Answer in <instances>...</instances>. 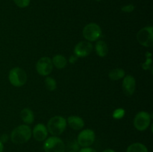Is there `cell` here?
<instances>
[{
	"label": "cell",
	"mask_w": 153,
	"mask_h": 152,
	"mask_svg": "<svg viewBox=\"0 0 153 152\" xmlns=\"http://www.w3.org/2000/svg\"><path fill=\"white\" fill-rule=\"evenodd\" d=\"M124 115H125V110H123V109H117V110H114V112L113 113V117L114 118V119H122L123 117L124 116Z\"/></svg>",
	"instance_id": "obj_21"
},
{
	"label": "cell",
	"mask_w": 153,
	"mask_h": 152,
	"mask_svg": "<svg viewBox=\"0 0 153 152\" xmlns=\"http://www.w3.org/2000/svg\"><path fill=\"white\" fill-rule=\"evenodd\" d=\"M32 131L30 127L26 125H22L13 130L10 134V139L14 144H23L31 139Z\"/></svg>",
	"instance_id": "obj_1"
},
{
	"label": "cell",
	"mask_w": 153,
	"mask_h": 152,
	"mask_svg": "<svg viewBox=\"0 0 153 152\" xmlns=\"http://www.w3.org/2000/svg\"><path fill=\"white\" fill-rule=\"evenodd\" d=\"M53 69L52 60L49 57H43L40 58L36 64L37 73L42 76H47L52 72Z\"/></svg>",
	"instance_id": "obj_8"
},
{
	"label": "cell",
	"mask_w": 153,
	"mask_h": 152,
	"mask_svg": "<svg viewBox=\"0 0 153 152\" xmlns=\"http://www.w3.org/2000/svg\"><path fill=\"white\" fill-rule=\"evenodd\" d=\"M93 50V45L88 41L79 42L74 48L75 55L78 58H85L89 55Z\"/></svg>",
	"instance_id": "obj_10"
},
{
	"label": "cell",
	"mask_w": 153,
	"mask_h": 152,
	"mask_svg": "<svg viewBox=\"0 0 153 152\" xmlns=\"http://www.w3.org/2000/svg\"><path fill=\"white\" fill-rule=\"evenodd\" d=\"M67 123L72 129L79 131L85 126V122L81 117L77 116H71L67 119Z\"/></svg>",
	"instance_id": "obj_13"
},
{
	"label": "cell",
	"mask_w": 153,
	"mask_h": 152,
	"mask_svg": "<svg viewBox=\"0 0 153 152\" xmlns=\"http://www.w3.org/2000/svg\"><path fill=\"white\" fill-rule=\"evenodd\" d=\"M8 79L10 83L13 86L19 87L26 83L27 75L22 69L19 67H15L10 69L9 72Z\"/></svg>",
	"instance_id": "obj_3"
},
{
	"label": "cell",
	"mask_w": 153,
	"mask_h": 152,
	"mask_svg": "<svg viewBox=\"0 0 153 152\" xmlns=\"http://www.w3.org/2000/svg\"><path fill=\"white\" fill-rule=\"evenodd\" d=\"M77 60H78V57L76 56V55H72V56L70 57L69 61H70V63H75L77 61Z\"/></svg>",
	"instance_id": "obj_26"
},
{
	"label": "cell",
	"mask_w": 153,
	"mask_h": 152,
	"mask_svg": "<svg viewBox=\"0 0 153 152\" xmlns=\"http://www.w3.org/2000/svg\"><path fill=\"white\" fill-rule=\"evenodd\" d=\"M45 152H65V145L58 137H51L46 139L43 144Z\"/></svg>",
	"instance_id": "obj_4"
},
{
	"label": "cell",
	"mask_w": 153,
	"mask_h": 152,
	"mask_svg": "<svg viewBox=\"0 0 153 152\" xmlns=\"http://www.w3.org/2000/svg\"><path fill=\"white\" fill-rule=\"evenodd\" d=\"M4 150V145H3V143L0 141V152H3Z\"/></svg>",
	"instance_id": "obj_27"
},
{
	"label": "cell",
	"mask_w": 153,
	"mask_h": 152,
	"mask_svg": "<svg viewBox=\"0 0 153 152\" xmlns=\"http://www.w3.org/2000/svg\"><path fill=\"white\" fill-rule=\"evenodd\" d=\"M45 86L49 91H53L56 89L57 83L55 79L51 77H47L45 79Z\"/></svg>",
	"instance_id": "obj_19"
},
{
	"label": "cell",
	"mask_w": 153,
	"mask_h": 152,
	"mask_svg": "<svg viewBox=\"0 0 153 152\" xmlns=\"http://www.w3.org/2000/svg\"><path fill=\"white\" fill-rule=\"evenodd\" d=\"M151 122V116L147 112L140 111L134 119V126L137 131H143L149 128Z\"/></svg>",
	"instance_id": "obj_7"
},
{
	"label": "cell",
	"mask_w": 153,
	"mask_h": 152,
	"mask_svg": "<svg viewBox=\"0 0 153 152\" xmlns=\"http://www.w3.org/2000/svg\"><path fill=\"white\" fill-rule=\"evenodd\" d=\"M102 152H115V151L112 150V149H106V150L103 151Z\"/></svg>",
	"instance_id": "obj_28"
},
{
	"label": "cell",
	"mask_w": 153,
	"mask_h": 152,
	"mask_svg": "<svg viewBox=\"0 0 153 152\" xmlns=\"http://www.w3.org/2000/svg\"><path fill=\"white\" fill-rule=\"evenodd\" d=\"M95 49L97 55H99L100 57H102V58L106 56L108 52V49L107 44L104 41H102V40H99L97 42L95 46Z\"/></svg>",
	"instance_id": "obj_14"
},
{
	"label": "cell",
	"mask_w": 153,
	"mask_h": 152,
	"mask_svg": "<svg viewBox=\"0 0 153 152\" xmlns=\"http://www.w3.org/2000/svg\"><path fill=\"white\" fill-rule=\"evenodd\" d=\"M32 135L37 141H44L48 137L47 128L42 123L37 124L34 128V130L32 131Z\"/></svg>",
	"instance_id": "obj_12"
},
{
	"label": "cell",
	"mask_w": 153,
	"mask_h": 152,
	"mask_svg": "<svg viewBox=\"0 0 153 152\" xmlns=\"http://www.w3.org/2000/svg\"><path fill=\"white\" fill-rule=\"evenodd\" d=\"M16 6L21 8H24L29 5L31 0H13Z\"/></svg>",
	"instance_id": "obj_20"
},
{
	"label": "cell",
	"mask_w": 153,
	"mask_h": 152,
	"mask_svg": "<svg viewBox=\"0 0 153 152\" xmlns=\"http://www.w3.org/2000/svg\"><path fill=\"white\" fill-rule=\"evenodd\" d=\"M95 1H102V0H95Z\"/></svg>",
	"instance_id": "obj_30"
},
{
	"label": "cell",
	"mask_w": 153,
	"mask_h": 152,
	"mask_svg": "<svg viewBox=\"0 0 153 152\" xmlns=\"http://www.w3.org/2000/svg\"><path fill=\"white\" fill-rule=\"evenodd\" d=\"M67 120L61 116H55L51 118L47 124L48 132L54 137L61 135L65 131Z\"/></svg>",
	"instance_id": "obj_2"
},
{
	"label": "cell",
	"mask_w": 153,
	"mask_h": 152,
	"mask_svg": "<svg viewBox=\"0 0 153 152\" xmlns=\"http://www.w3.org/2000/svg\"><path fill=\"white\" fill-rule=\"evenodd\" d=\"M135 79L131 75H126L124 77L123 81V90L127 96H131L135 90Z\"/></svg>",
	"instance_id": "obj_11"
},
{
	"label": "cell",
	"mask_w": 153,
	"mask_h": 152,
	"mask_svg": "<svg viewBox=\"0 0 153 152\" xmlns=\"http://www.w3.org/2000/svg\"><path fill=\"white\" fill-rule=\"evenodd\" d=\"M94 141H95V133L91 129L83 130L78 136V144L83 148L89 147L94 144Z\"/></svg>",
	"instance_id": "obj_9"
},
{
	"label": "cell",
	"mask_w": 153,
	"mask_h": 152,
	"mask_svg": "<svg viewBox=\"0 0 153 152\" xmlns=\"http://www.w3.org/2000/svg\"><path fill=\"white\" fill-rule=\"evenodd\" d=\"M126 152H148V149L142 143L135 142L128 146Z\"/></svg>",
	"instance_id": "obj_17"
},
{
	"label": "cell",
	"mask_w": 153,
	"mask_h": 152,
	"mask_svg": "<svg viewBox=\"0 0 153 152\" xmlns=\"http://www.w3.org/2000/svg\"><path fill=\"white\" fill-rule=\"evenodd\" d=\"M79 152H97V151L95 150V149L92 148L86 147L81 149V150L79 151Z\"/></svg>",
	"instance_id": "obj_24"
},
{
	"label": "cell",
	"mask_w": 153,
	"mask_h": 152,
	"mask_svg": "<svg viewBox=\"0 0 153 152\" xmlns=\"http://www.w3.org/2000/svg\"><path fill=\"white\" fill-rule=\"evenodd\" d=\"M151 56H152V55L149 53V57H147V58H146V63H143V65H142V67H143L144 69H149V66H150L151 63H152V59H151Z\"/></svg>",
	"instance_id": "obj_23"
},
{
	"label": "cell",
	"mask_w": 153,
	"mask_h": 152,
	"mask_svg": "<svg viewBox=\"0 0 153 152\" xmlns=\"http://www.w3.org/2000/svg\"><path fill=\"white\" fill-rule=\"evenodd\" d=\"M52 64L56 67L57 69H64V67L67 66V61L65 57H64L63 55H57L52 58Z\"/></svg>",
	"instance_id": "obj_16"
},
{
	"label": "cell",
	"mask_w": 153,
	"mask_h": 152,
	"mask_svg": "<svg viewBox=\"0 0 153 152\" xmlns=\"http://www.w3.org/2000/svg\"><path fill=\"white\" fill-rule=\"evenodd\" d=\"M20 116L22 120L25 124H31L34 120V116L33 112L30 109L25 108L21 111Z\"/></svg>",
	"instance_id": "obj_15"
},
{
	"label": "cell",
	"mask_w": 153,
	"mask_h": 152,
	"mask_svg": "<svg viewBox=\"0 0 153 152\" xmlns=\"http://www.w3.org/2000/svg\"><path fill=\"white\" fill-rule=\"evenodd\" d=\"M121 10H122V11L126 12V13H131L134 10V6L132 4H127V5L122 7Z\"/></svg>",
	"instance_id": "obj_22"
},
{
	"label": "cell",
	"mask_w": 153,
	"mask_h": 152,
	"mask_svg": "<svg viewBox=\"0 0 153 152\" xmlns=\"http://www.w3.org/2000/svg\"><path fill=\"white\" fill-rule=\"evenodd\" d=\"M83 36L87 40L90 42L99 40L102 36V30L100 25L97 24L89 23L83 29Z\"/></svg>",
	"instance_id": "obj_5"
},
{
	"label": "cell",
	"mask_w": 153,
	"mask_h": 152,
	"mask_svg": "<svg viewBox=\"0 0 153 152\" xmlns=\"http://www.w3.org/2000/svg\"><path fill=\"white\" fill-rule=\"evenodd\" d=\"M68 152H76V151H70Z\"/></svg>",
	"instance_id": "obj_29"
},
{
	"label": "cell",
	"mask_w": 153,
	"mask_h": 152,
	"mask_svg": "<svg viewBox=\"0 0 153 152\" xmlns=\"http://www.w3.org/2000/svg\"><path fill=\"white\" fill-rule=\"evenodd\" d=\"M109 78L113 80H117L125 77V71L123 69L117 68L111 70L108 74Z\"/></svg>",
	"instance_id": "obj_18"
},
{
	"label": "cell",
	"mask_w": 153,
	"mask_h": 152,
	"mask_svg": "<svg viewBox=\"0 0 153 152\" xmlns=\"http://www.w3.org/2000/svg\"><path fill=\"white\" fill-rule=\"evenodd\" d=\"M9 139V137L7 134H3V135H1V137H0V141L2 143H5L7 142V140H8Z\"/></svg>",
	"instance_id": "obj_25"
},
{
	"label": "cell",
	"mask_w": 153,
	"mask_h": 152,
	"mask_svg": "<svg viewBox=\"0 0 153 152\" xmlns=\"http://www.w3.org/2000/svg\"><path fill=\"white\" fill-rule=\"evenodd\" d=\"M137 41L145 47H152L153 45V28L145 27L140 29L137 34Z\"/></svg>",
	"instance_id": "obj_6"
}]
</instances>
